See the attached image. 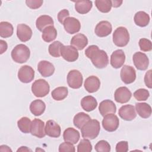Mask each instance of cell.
<instances>
[{
	"mask_svg": "<svg viewBox=\"0 0 152 152\" xmlns=\"http://www.w3.org/2000/svg\"><path fill=\"white\" fill-rule=\"evenodd\" d=\"M120 75L122 81L125 84H131L136 79V71L131 66L124 65L121 70Z\"/></svg>",
	"mask_w": 152,
	"mask_h": 152,
	"instance_id": "8fae6325",
	"label": "cell"
},
{
	"mask_svg": "<svg viewBox=\"0 0 152 152\" xmlns=\"http://www.w3.org/2000/svg\"><path fill=\"white\" fill-rule=\"evenodd\" d=\"M99 110L101 115L104 116L109 113H115L116 107L113 101L110 100H104L100 103Z\"/></svg>",
	"mask_w": 152,
	"mask_h": 152,
	"instance_id": "7402d4cb",
	"label": "cell"
},
{
	"mask_svg": "<svg viewBox=\"0 0 152 152\" xmlns=\"http://www.w3.org/2000/svg\"><path fill=\"white\" fill-rule=\"evenodd\" d=\"M85 55L91 59L94 66L97 68H104L109 64V58L106 52L99 49L96 45L89 46L85 50Z\"/></svg>",
	"mask_w": 152,
	"mask_h": 152,
	"instance_id": "6da1fadb",
	"label": "cell"
},
{
	"mask_svg": "<svg viewBox=\"0 0 152 152\" xmlns=\"http://www.w3.org/2000/svg\"><path fill=\"white\" fill-rule=\"evenodd\" d=\"M111 2L112 6L115 8L120 7L122 3V1H111Z\"/></svg>",
	"mask_w": 152,
	"mask_h": 152,
	"instance_id": "c3c4849f",
	"label": "cell"
},
{
	"mask_svg": "<svg viewBox=\"0 0 152 152\" xmlns=\"http://www.w3.org/2000/svg\"><path fill=\"white\" fill-rule=\"evenodd\" d=\"M128 151V143L126 141H119L116 145V152H126Z\"/></svg>",
	"mask_w": 152,
	"mask_h": 152,
	"instance_id": "ee69618b",
	"label": "cell"
},
{
	"mask_svg": "<svg viewBox=\"0 0 152 152\" xmlns=\"http://www.w3.org/2000/svg\"><path fill=\"white\" fill-rule=\"evenodd\" d=\"M92 7V1H78L75 2V9L77 12L81 14H85L88 12Z\"/></svg>",
	"mask_w": 152,
	"mask_h": 152,
	"instance_id": "f546056e",
	"label": "cell"
},
{
	"mask_svg": "<svg viewBox=\"0 0 152 152\" xmlns=\"http://www.w3.org/2000/svg\"><path fill=\"white\" fill-rule=\"evenodd\" d=\"M32 30L28 26L25 24H20L17 26V36L21 42L28 41L32 36Z\"/></svg>",
	"mask_w": 152,
	"mask_h": 152,
	"instance_id": "ac0fdd59",
	"label": "cell"
},
{
	"mask_svg": "<svg viewBox=\"0 0 152 152\" xmlns=\"http://www.w3.org/2000/svg\"><path fill=\"white\" fill-rule=\"evenodd\" d=\"M53 18L48 15H40L36 21V27L40 31H43V30L48 26H53Z\"/></svg>",
	"mask_w": 152,
	"mask_h": 152,
	"instance_id": "4316f807",
	"label": "cell"
},
{
	"mask_svg": "<svg viewBox=\"0 0 152 152\" xmlns=\"http://www.w3.org/2000/svg\"><path fill=\"white\" fill-rule=\"evenodd\" d=\"M11 58L12 60L19 64L26 62L30 56L29 48L25 45L19 44L14 47L11 51Z\"/></svg>",
	"mask_w": 152,
	"mask_h": 152,
	"instance_id": "3957f363",
	"label": "cell"
},
{
	"mask_svg": "<svg viewBox=\"0 0 152 152\" xmlns=\"http://www.w3.org/2000/svg\"><path fill=\"white\" fill-rule=\"evenodd\" d=\"M132 60L135 66L138 70L144 71L147 69L149 65V59L145 53L141 52H135L133 55Z\"/></svg>",
	"mask_w": 152,
	"mask_h": 152,
	"instance_id": "9c48e42d",
	"label": "cell"
},
{
	"mask_svg": "<svg viewBox=\"0 0 152 152\" xmlns=\"http://www.w3.org/2000/svg\"><path fill=\"white\" fill-rule=\"evenodd\" d=\"M61 55L68 62H74L78 58V52L76 48L71 45H63L61 49Z\"/></svg>",
	"mask_w": 152,
	"mask_h": 152,
	"instance_id": "ba28073f",
	"label": "cell"
},
{
	"mask_svg": "<svg viewBox=\"0 0 152 152\" xmlns=\"http://www.w3.org/2000/svg\"><path fill=\"white\" fill-rule=\"evenodd\" d=\"M68 93V90L66 87H58L52 91L51 95L54 100L61 101L67 97Z\"/></svg>",
	"mask_w": 152,
	"mask_h": 152,
	"instance_id": "836d02e7",
	"label": "cell"
},
{
	"mask_svg": "<svg viewBox=\"0 0 152 152\" xmlns=\"http://www.w3.org/2000/svg\"><path fill=\"white\" fill-rule=\"evenodd\" d=\"M135 109L138 115L142 118H148L151 114V107L147 103H135Z\"/></svg>",
	"mask_w": 152,
	"mask_h": 152,
	"instance_id": "83f0119b",
	"label": "cell"
},
{
	"mask_svg": "<svg viewBox=\"0 0 152 152\" xmlns=\"http://www.w3.org/2000/svg\"><path fill=\"white\" fill-rule=\"evenodd\" d=\"M0 151H12L11 149L7 145H2L0 147Z\"/></svg>",
	"mask_w": 152,
	"mask_h": 152,
	"instance_id": "681fc988",
	"label": "cell"
},
{
	"mask_svg": "<svg viewBox=\"0 0 152 152\" xmlns=\"http://www.w3.org/2000/svg\"><path fill=\"white\" fill-rule=\"evenodd\" d=\"M134 97L138 101H145L150 96L149 91L145 88H140L134 93Z\"/></svg>",
	"mask_w": 152,
	"mask_h": 152,
	"instance_id": "f35d334b",
	"label": "cell"
},
{
	"mask_svg": "<svg viewBox=\"0 0 152 152\" xmlns=\"http://www.w3.org/2000/svg\"><path fill=\"white\" fill-rule=\"evenodd\" d=\"M81 106L85 111L91 112L97 107V102L94 97L91 96H87L81 99Z\"/></svg>",
	"mask_w": 152,
	"mask_h": 152,
	"instance_id": "d4e9b609",
	"label": "cell"
},
{
	"mask_svg": "<svg viewBox=\"0 0 152 152\" xmlns=\"http://www.w3.org/2000/svg\"><path fill=\"white\" fill-rule=\"evenodd\" d=\"M90 116L84 112H79L76 114L73 119V123L75 126L80 129L90 120Z\"/></svg>",
	"mask_w": 152,
	"mask_h": 152,
	"instance_id": "4dcf8cb0",
	"label": "cell"
},
{
	"mask_svg": "<svg viewBox=\"0 0 152 152\" xmlns=\"http://www.w3.org/2000/svg\"><path fill=\"white\" fill-rule=\"evenodd\" d=\"M13 31L14 28L10 23L7 21H2L0 23V36L1 37H10L12 35Z\"/></svg>",
	"mask_w": 152,
	"mask_h": 152,
	"instance_id": "d6a6232c",
	"label": "cell"
},
{
	"mask_svg": "<svg viewBox=\"0 0 152 152\" xmlns=\"http://www.w3.org/2000/svg\"><path fill=\"white\" fill-rule=\"evenodd\" d=\"M18 78L23 83H30L34 78V71L28 65L22 66L18 70Z\"/></svg>",
	"mask_w": 152,
	"mask_h": 152,
	"instance_id": "30bf717a",
	"label": "cell"
},
{
	"mask_svg": "<svg viewBox=\"0 0 152 152\" xmlns=\"http://www.w3.org/2000/svg\"><path fill=\"white\" fill-rule=\"evenodd\" d=\"M79 132L73 128H66L63 134V138L65 141L71 142L73 144H75L78 142L80 139Z\"/></svg>",
	"mask_w": 152,
	"mask_h": 152,
	"instance_id": "cb8c5ba5",
	"label": "cell"
},
{
	"mask_svg": "<svg viewBox=\"0 0 152 152\" xmlns=\"http://www.w3.org/2000/svg\"><path fill=\"white\" fill-rule=\"evenodd\" d=\"M112 31V27L111 24L107 21H100L95 27L96 34L100 37H103L109 35Z\"/></svg>",
	"mask_w": 152,
	"mask_h": 152,
	"instance_id": "e0dca14e",
	"label": "cell"
},
{
	"mask_svg": "<svg viewBox=\"0 0 152 152\" xmlns=\"http://www.w3.org/2000/svg\"><path fill=\"white\" fill-rule=\"evenodd\" d=\"M17 151H31V150L26 146H21L17 150Z\"/></svg>",
	"mask_w": 152,
	"mask_h": 152,
	"instance_id": "f907efd6",
	"label": "cell"
},
{
	"mask_svg": "<svg viewBox=\"0 0 152 152\" xmlns=\"http://www.w3.org/2000/svg\"><path fill=\"white\" fill-rule=\"evenodd\" d=\"M92 150V145L88 139L84 138L81 140L80 143L77 145L78 152H90Z\"/></svg>",
	"mask_w": 152,
	"mask_h": 152,
	"instance_id": "74e56055",
	"label": "cell"
},
{
	"mask_svg": "<svg viewBox=\"0 0 152 152\" xmlns=\"http://www.w3.org/2000/svg\"><path fill=\"white\" fill-rule=\"evenodd\" d=\"M31 121L27 117H23L17 122V126L19 129L23 133L27 134L30 132Z\"/></svg>",
	"mask_w": 152,
	"mask_h": 152,
	"instance_id": "e575fe53",
	"label": "cell"
},
{
	"mask_svg": "<svg viewBox=\"0 0 152 152\" xmlns=\"http://www.w3.org/2000/svg\"><path fill=\"white\" fill-rule=\"evenodd\" d=\"M94 148L97 152H109L110 151V145L107 141L100 140L95 145Z\"/></svg>",
	"mask_w": 152,
	"mask_h": 152,
	"instance_id": "ab89813d",
	"label": "cell"
},
{
	"mask_svg": "<svg viewBox=\"0 0 152 152\" xmlns=\"http://www.w3.org/2000/svg\"><path fill=\"white\" fill-rule=\"evenodd\" d=\"M43 1L42 0H27L26 4L27 7L31 9H37L40 8L43 4Z\"/></svg>",
	"mask_w": 152,
	"mask_h": 152,
	"instance_id": "7bdbcfd3",
	"label": "cell"
},
{
	"mask_svg": "<svg viewBox=\"0 0 152 152\" xmlns=\"http://www.w3.org/2000/svg\"><path fill=\"white\" fill-rule=\"evenodd\" d=\"M129 41V34L128 30L124 27H118L113 33V42L118 47H124L127 45Z\"/></svg>",
	"mask_w": 152,
	"mask_h": 152,
	"instance_id": "277c9868",
	"label": "cell"
},
{
	"mask_svg": "<svg viewBox=\"0 0 152 152\" xmlns=\"http://www.w3.org/2000/svg\"><path fill=\"white\" fill-rule=\"evenodd\" d=\"M61 127L53 120H49L46 123V135L52 138H58L61 135Z\"/></svg>",
	"mask_w": 152,
	"mask_h": 152,
	"instance_id": "d6986e66",
	"label": "cell"
},
{
	"mask_svg": "<svg viewBox=\"0 0 152 152\" xmlns=\"http://www.w3.org/2000/svg\"><path fill=\"white\" fill-rule=\"evenodd\" d=\"M63 44L59 41H55L51 43L48 48L49 54L55 58H59L61 56V49Z\"/></svg>",
	"mask_w": 152,
	"mask_h": 152,
	"instance_id": "8d00e7d4",
	"label": "cell"
},
{
	"mask_svg": "<svg viewBox=\"0 0 152 152\" xmlns=\"http://www.w3.org/2000/svg\"><path fill=\"white\" fill-rule=\"evenodd\" d=\"M134 20L135 24L138 26L141 27H145L149 24L150 16L144 11H138L135 14Z\"/></svg>",
	"mask_w": 152,
	"mask_h": 152,
	"instance_id": "f1b7e54d",
	"label": "cell"
},
{
	"mask_svg": "<svg viewBox=\"0 0 152 152\" xmlns=\"http://www.w3.org/2000/svg\"><path fill=\"white\" fill-rule=\"evenodd\" d=\"M46 109V104L42 100H34L30 104V110L36 116L42 115Z\"/></svg>",
	"mask_w": 152,
	"mask_h": 152,
	"instance_id": "484cf974",
	"label": "cell"
},
{
	"mask_svg": "<svg viewBox=\"0 0 152 152\" xmlns=\"http://www.w3.org/2000/svg\"><path fill=\"white\" fill-rule=\"evenodd\" d=\"M95 5L98 10L103 13L109 12L112 7V2L109 0H96Z\"/></svg>",
	"mask_w": 152,
	"mask_h": 152,
	"instance_id": "d590c367",
	"label": "cell"
},
{
	"mask_svg": "<svg viewBox=\"0 0 152 152\" xmlns=\"http://www.w3.org/2000/svg\"><path fill=\"white\" fill-rule=\"evenodd\" d=\"M57 36V31L53 26L46 27L42 31V37L46 42H50L54 40Z\"/></svg>",
	"mask_w": 152,
	"mask_h": 152,
	"instance_id": "1f68e13d",
	"label": "cell"
},
{
	"mask_svg": "<svg viewBox=\"0 0 152 152\" xmlns=\"http://www.w3.org/2000/svg\"><path fill=\"white\" fill-rule=\"evenodd\" d=\"M119 125V119L115 113H109L104 116L102 121V126L106 131L113 132L118 128Z\"/></svg>",
	"mask_w": 152,
	"mask_h": 152,
	"instance_id": "8992f818",
	"label": "cell"
},
{
	"mask_svg": "<svg viewBox=\"0 0 152 152\" xmlns=\"http://www.w3.org/2000/svg\"><path fill=\"white\" fill-rule=\"evenodd\" d=\"M37 70L44 77H48L52 75L55 72L53 65L47 61H41L37 65Z\"/></svg>",
	"mask_w": 152,
	"mask_h": 152,
	"instance_id": "ffe728a7",
	"label": "cell"
},
{
	"mask_svg": "<svg viewBox=\"0 0 152 152\" xmlns=\"http://www.w3.org/2000/svg\"><path fill=\"white\" fill-rule=\"evenodd\" d=\"M71 45L74 46L77 50H83L88 44L87 37L82 34L78 33L74 36L71 40Z\"/></svg>",
	"mask_w": 152,
	"mask_h": 152,
	"instance_id": "603a6c76",
	"label": "cell"
},
{
	"mask_svg": "<svg viewBox=\"0 0 152 152\" xmlns=\"http://www.w3.org/2000/svg\"><path fill=\"white\" fill-rule=\"evenodd\" d=\"M100 87V81L98 77L91 75L87 78L84 81V88L90 93L97 91Z\"/></svg>",
	"mask_w": 152,
	"mask_h": 152,
	"instance_id": "44dd1931",
	"label": "cell"
},
{
	"mask_svg": "<svg viewBox=\"0 0 152 152\" xmlns=\"http://www.w3.org/2000/svg\"><path fill=\"white\" fill-rule=\"evenodd\" d=\"M125 61V55L122 49H118L114 51L110 56V63L112 66L118 69L123 66Z\"/></svg>",
	"mask_w": 152,
	"mask_h": 152,
	"instance_id": "2e32d148",
	"label": "cell"
},
{
	"mask_svg": "<svg viewBox=\"0 0 152 152\" xmlns=\"http://www.w3.org/2000/svg\"><path fill=\"white\" fill-rule=\"evenodd\" d=\"M65 30L69 34L78 33L81 28L80 21L74 17L67 18L63 23Z\"/></svg>",
	"mask_w": 152,
	"mask_h": 152,
	"instance_id": "9a60e30c",
	"label": "cell"
},
{
	"mask_svg": "<svg viewBox=\"0 0 152 152\" xmlns=\"http://www.w3.org/2000/svg\"><path fill=\"white\" fill-rule=\"evenodd\" d=\"M83 78L81 73L76 69L71 70L67 75V83L69 87L77 89L81 87Z\"/></svg>",
	"mask_w": 152,
	"mask_h": 152,
	"instance_id": "52a82bcc",
	"label": "cell"
},
{
	"mask_svg": "<svg viewBox=\"0 0 152 152\" xmlns=\"http://www.w3.org/2000/svg\"><path fill=\"white\" fill-rule=\"evenodd\" d=\"M144 83L145 86L148 87L149 88H151L152 84H151V70H148L144 76Z\"/></svg>",
	"mask_w": 152,
	"mask_h": 152,
	"instance_id": "bcb514c9",
	"label": "cell"
},
{
	"mask_svg": "<svg viewBox=\"0 0 152 152\" xmlns=\"http://www.w3.org/2000/svg\"><path fill=\"white\" fill-rule=\"evenodd\" d=\"M0 45H1V49H0V53L2 54L4 52H5L7 48H8V45L6 42H5L3 40H0Z\"/></svg>",
	"mask_w": 152,
	"mask_h": 152,
	"instance_id": "7dc6e473",
	"label": "cell"
},
{
	"mask_svg": "<svg viewBox=\"0 0 152 152\" xmlns=\"http://www.w3.org/2000/svg\"><path fill=\"white\" fill-rule=\"evenodd\" d=\"M138 44L141 50L143 52H149L152 49V43L149 39L141 38L140 39Z\"/></svg>",
	"mask_w": 152,
	"mask_h": 152,
	"instance_id": "60d3db41",
	"label": "cell"
},
{
	"mask_svg": "<svg viewBox=\"0 0 152 152\" xmlns=\"http://www.w3.org/2000/svg\"><path fill=\"white\" fill-rule=\"evenodd\" d=\"M30 133L39 138H43L46 135L44 122L39 119H34L31 121Z\"/></svg>",
	"mask_w": 152,
	"mask_h": 152,
	"instance_id": "7c38bea8",
	"label": "cell"
},
{
	"mask_svg": "<svg viewBox=\"0 0 152 152\" xmlns=\"http://www.w3.org/2000/svg\"><path fill=\"white\" fill-rule=\"evenodd\" d=\"M45 151V150H42V149H39V148H37V149L36 150V151Z\"/></svg>",
	"mask_w": 152,
	"mask_h": 152,
	"instance_id": "816d5d0a",
	"label": "cell"
},
{
	"mask_svg": "<svg viewBox=\"0 0 152 152\" xmlns=\"http://www.w3.org/2000/svg\"><path fill=\"white\" fill-rule=\"evenodd\" d=\"M68 17H69V12L66 9L60 11L58 14V20L62 24H63L64 21Z\"/></svg>",
	"mask_w": 152,
	"mask_h": 152,
	"instance_id": "f6af8a7d",
	"label": "cell"
},
{
	"mask_svg": "<svg viewBox=\"0 0 152 152\" xmlns=\"http://www.w3.org/2000/svg\"><path fill=\"white\" fill-rule=\"evenodd\" d=\"M132 96L131 91L126 87L118 88L114 93L115 100L119 103H125L129 101Z\"/></svg>",
	"mask_w": 152,
	"mask_h": 152,
	"instance_id": "5bb4252c",
	"label": "cell"
},
{
	"mask_svg": "<svg viewBox=\"0 0 152 152\" xmlns=\"http://www.w3.org/2000/svg\"><path fill=\"white\" fill-rule=\"evenodd\" d=\"M50 86L49 83L43 79L36 80L31 86V91L37 97H43L49 93Z\"/></svg>",
	"mask_w": 152,
	"mask_h": 152,
	"instance_id": "5b68a950",
	"label": "cell"
},
{
	"mask_svg": "<svg viewBox=\"0 0 152 152\" xmlns=\"http://www.w3.org/2000/svg\"><path fill=\"white\" fill-rule=\"evenodd\" d=\"M119 116L124 120L130 121L137 116L135 109L133 105L126 104L121 106L118 111Z\"/></svg>",
	"mask_w": 152,
	"mask_h": 152,
	"instance_id": "4fadbf2b",
	"label": "cell"
},
{
	"mask_svg": "<svg viewBox=\"0 0 152 152\" xmlns=\"http://www.w3.org/2000/svg\"><path fill=\"white\" fill-rule=\"evenodd\" d=\"M75 151V147L73 145V144L69 142H64L61 143L59 147V151H69V152H74Z\"/></svg>",
	"mask_w": 152,
	"mask_h": 152,
	"instance_id": "b9f144b4",
	"label": "cell"
},
{
	"mask_svg": "<svg viewBox=\"0 0 152 152\" xmlns=\"http://www.w3.org/2000/svg\"><path fill=\"white\" fill-rule=\"evenodd\" d=\"M100 130L99 122L96 119H90L81 128V132L84 138L93 140L99 135Z\"/></svg>",
	"mask_w": 152,
	"mask_h": 152,
	"instance_id": "7a4b0ae2",
	"label": "cell"
}]
</instances>
